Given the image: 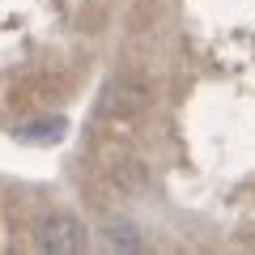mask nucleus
Listing matches in <instances>:
<instances>
[{"label": "nucleus", "mask_w": 255, "mask_h": 255, "mask_svg": "<svg viewBox=\"0 0 255 255\" xmlns=\"http://www.w3.org/2000/svg\"><path fill=\"white\" fill-rule=\"evenodd\" d=\"M145 102H149V85L140 81V77H132V73H119V77H111V81L102 85L98 115H107V119H128V115H136Z\"/></svg>", "instance_id": "nucleus-2"}, {"label": "nucleus", "mask_w": 255, "mask_h": 255, "mask_svg": "<svg viewBox=\"0 0 255 255\" xmlns=\"http://www.w3.org/2000/svg\"><path fill=\"white\" fill-rule=\"evenodd\" d=\"M90 247V230L73 217V213H51L38 226V251L47 255H81Z\"/></svg>", "instance_id": "nucleus-1"}, {"label": "nucleus", "mask_w": 255, "mask_h": 255, "mask_svg": "<svg viewBox=\"0 0 255 255\" xmlns=\"http://www.w3.org/2000/svg\"><path fill=\"white\" fill-rule=\"evenodd\" d=\"M102 234H107V243L115 247V251H119V247H124V251H136V247H140V234H136L132 221H107Z\"/></svg>", "instance_id": "nucleus-4"}, {"label": "nucleus", "mask_w": 255, "mask_h": 255, "mask_svg": "<svg viewBox=\"0 0 255 255\" xmlns=\"http://www.w3.org/2000/svg\"><path fill=\"white\" fill-rule=\"evenodd\" d=\"M60 136H64V119H43V124L17 128V140H26V145H55Z\"/></svg>", "instance_id": "nucleus-3"}]
</instances>
